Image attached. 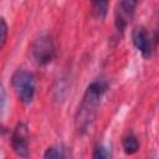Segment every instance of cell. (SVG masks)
<instances>
[{
	"instance_id": "1",
	"label": "cell",
	"mask_w": 159,
	"mask_h": 159,
	"mask_svg": "<svg viewBox=\"0 0 159 159\" xmlns=\"http://www.w3.org/2000/svg\"><path fill=\"white\" fill-rule=\"evenodd\" d=\"M106 88L107 86L99 81L92 82L87 87L75 118L76 129L80 133H84L93 123L98 107L101 104L102 97L106 92Z\"/></svg>"
},
{
	"instance_id": "2",
	"label": "cell",
	"mask_w": 159,
	"mask_h": 159,
	"mask_svg": "<svg viewBox=\"0 0 159 159\" xmlns=\"http://www.w3.org/2000/svg\"><path fill=\"white\" fill-rule=\"evenodd\" d=\"M11 86L22 103H31L35 94V80L32 73L25 70H17L11 77Z\"/></svg>"
},
{
	"instance_id": "3",
	"label": "cell",
	"mask_w": 159,
	"mask_h": 159,
	"mask_svg": "<svg viewBox=\"0 0 159 159\" xmlns=\"http://www.w3.org/2000/svg\"><path fill=\"white\" fill-rule=\"evenodd\" d=\"M31 53L37 65L45 66L50 63L55 56V46L52 39L45 34L36 37L31 46Z\"/></svg>"
},
{
	"instance_id": "4",
	"label": "cell",
	"mask_w": 159,
	"mask_h": 159,
	"mask_svg": "<svg viewBox=\"0 0 159 159\" xmlns=\"http://www.w3.org/2000/svg\"><path fill=\"white\" fill-rule=\"evenodd\" d=\"M138 0H120L114 11V25L118 31H124L130 22Z\"/></svg>"
},
{
	"instance_id": "5",
	"label": "cell",
	"mask_w": 159,
	"mask_h": 159,
	"mask_svg": "<svg viewBox=\"0 0 159 159\" xmlns=\"http://www.w3.org/2000/svg\"><path fill=\"white\" fill-rule=\"evenodd\" d=\"M11 145L16 155L27 157L29 155V130L26 124L19 123L11 135Z\"/></svg>"
},
{
	"instance_id": "6",
	"label": "cell",
	"mask_w": 159,
	"mask_h": 159,
	"mask_svg": "<svg viewBox=\"0 0 159 159\" xmlns=\"http://www.w3.org/2000/svg\"><path fill=\"white\" fill-rule=\"evenodd\" d=\"M132 40L134 46L140 51V53L144 57H148L152 51V45H150V39L148 31L143 26H138L133 30L132 32Z\"/></svg>"
},
{
	"instance_id": "7",
	"label": "cell",
	"mask_w": 159,
	"mask_h": 159,
	"mask_svg": "<svg viewBox=\"0 0 159 159\" xmlns=\"http://www.w3.org/2000/svg\"><path fill=\"white\" fill-rule=\"evenodd\" d=\"M123 149H124V153L125 154H135L139 149V143L137 140V138L133 135V134H128L127 137H124L123 139Z\"/></svg>"
},
{
	"instance_id": "8",
	"label": "cell",
	"mask_w": 159,
	"mask_h": 159,
	"mask_svg": "<svg viewBox=\"0 0 159 159\" xmlns=\"http://www.w3.org/2000/svg\"><path fill=\"white\" fill-rule=\"evenodd\" d=\"M93 15L97 19H103L108 10V0H91Z\"/></svg>"
},
{
	"instance_id": "9",
	"label": "cell",
	"mask_w": 159,
	"mask_h": 159,
	"mask_svg": "<svg viewBox=\"0 0 159 159\" xmlns=\"http://www.w3.org/2000/svg\"><path fill=\"white\" fill-rule=\"evenodd\" d=\"M66 149H62L61 147H51L46 150V153L43 154L45 158H66L67 157V153L65 152Z\"/></svg>"
},
{
	"instance_id": "10",
	"label": "cell",
	"mask_w": 159,
	"mask_h": 159,
	"mask_svg": "<svg viewBox=\"0 0 159 159\" xmlns=\"http://www.w3.org/2000/svg\"><path fill=\"white\" fill-rule=\"evenodd\" d=\"M108 157H109V153H108V150L106 148H103L101 145L96 147V149L93 152V158H96V159H103V158H108Z\"/></svg>"
},
{
	"instance_id": "11",
	"label": "cell",
	"mask_w": 159,
	"mask_h": 159,
	"mask_svg": "<svg viewBox=\"0 0 159 159\" xmlns=\"http://www.w3.org/2000/svg\"><path fill=\"white\" fill-rule=\"evenodd\" d=\"M6 39H7V26H6L5 20L1 19V45H0V47H4L5 46Z\"/></svg>"
}]
</instances>
